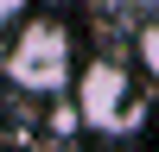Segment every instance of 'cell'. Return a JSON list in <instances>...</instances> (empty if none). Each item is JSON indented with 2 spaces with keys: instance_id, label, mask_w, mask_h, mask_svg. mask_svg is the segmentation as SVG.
I'll return each mask as SVG.
<instances>
[{
  "instance_id": "obj_1",
  "label": "cell",
  "mask_w": 159,
  "mask_h": 152,
  "mask_svg": "<svg viewBox=\"0 0 159 152\" xmlns=\"http://www.w3.org/2000/svg\"><path fill=\"white\" fill-rule=\"evenodd\" d=\"M0 70H7V82L19 89V95H64V89L76 82L70 76V32H64L57 19H32L13 32L7 57H0Z\"/></svg>"
},
{
  "instance_id": "obj_2",
  "label": "cell",
  "mask_w": 159,
  "mask_h": 152,
  "mask_svg": "<svg viewBox=\"0 0 159 152\" xmlns=\"http://www.w3.org/2000/svg\"><path fill=\"white\" fill-rule=\"evenodd\" d=\"M76 120L96 127V133H121V127H134V120H140L134 76H127L115 57L83 63V76H76Z\"/></svg>"
},
{
  "instance_id": "obj_3",
  "label": "cell",
  "mask_w": 159,
  "mask_h": 152,
  "mask_svg": "<svg viewBox=\"0 0 159 152\" xmlns=\"http://www.w3.org/2000/svg\"><path fill=\"white\" fill-rule=\"evenodd\" d=\"M140 63H147V76H159V19L140 32Z\"/></svg>"
},
{
  "instance_id": "obj_4",
  "label": "cell",
  "mask_w": 159,
  "mask_h": 152,
  "mask_svg": "<svg viewBox=\"0 0 159 152\" xmlns=\"http://www.w3.org/2000/svg\"><path fill=\"white\" fill-rule=\"evenodd\" d=\"M25 6H32V0H0V32H7V25H13V19H19V13H25Z\"/></svg>"
},
{
  "instance_id": "obj_5",
  "label": "cell",
  "mask_w": 159,
  "mask_h": 152,
  "mask_svg": "<svg viewBox=\"0 0 159 152\" xmlns=\"http://www.w3.org/2000/svg\"><path fill=\"white\" fill-rule=\"evenodd\" d=\"M108 6H121V13H153L159 0H108Z\"/></svg>"
}]
</instances>
